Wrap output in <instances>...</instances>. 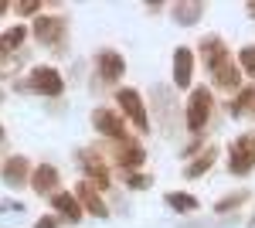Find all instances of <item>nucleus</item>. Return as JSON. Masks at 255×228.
<instances>
[{
  "label": "nucleus",
  "mask_w": 255,
  "mask_h": 228,
  "mask_svg": "<svg viewBox=\"0 0 255 228\" xmlns=\"http://www.w3.org/2000/svg\"><path fill=\"white\" fill-rule=\"evenodd\" d=\"M211 106H215V99L208 89H194L191 99H187V130L191 133H201L204 130V123H208V116H211Z\"/></svg>",
  "instance_id": "1"
},
{
  "label": "nucleus",
  "mask_w": 255,
  "mask_h": 228,
  "mask_svg": "<svg viewBox=\"0 0 255 228\" xmlns=\"http://www.w3.org/2000/svg\"><path fill=\"white\" fill-rule=\"evenodd\" d=\"M255 167V133H245L232 143V174H249Z\"/></svg>",
  "instance_id": "2"
},
{
  "label": "nucleus",
  "mask_w": 255,
  "mask_h": 228,
  "mask_svg": "<svg viewBox=\"0 0 255 228\" xmlns=\"http://www.w3.org/2000/svg\"><path fill=\"white\" fill-rule=\"evenodd\" d=\"M27 85H31L34 92H41V95H61V89H65V82H61L58 68H51V65H41V68H34Z\"/></svg>",
  "instance_id": "3"
},
{
  "label": "nucleus",
  "mask_w": 255,
  "mask_h": 228,
  "mask_svg": "<svg viewBox=\"0 0 255 228\" xmlns=\"http://www.w3.org/2000/svg\"><path fill=\"white\" fill-rule=\"evenodd\" d=\"M119 109L133 119L136 130H150V116H146V109H143L139 92H133V89H119Z\"/></svg>",
  "instance_id": "4"
},
{
  "label": "nucleus",
  "mask_w": 255,
  "mask_h": 228,
  "mask_svg": "<svg viewBox=\"0 0 255 228\" xmlns=\"http://www.w3.org/2000/svg\"><path fill=\"white\" fill-rule=\"evenodd\" d=\"M92 123H96V130L102 136H109V140H116V143H126V140H129L126 130H123V123H119V116L113 113V109H96V113H92Z\"/></svg>",
  "instance_id": "5"
},
{
  "label": "nucleus",
  "mask_w": 255,
  "mask_h": 228,
  "mask_svg": "<svg viewBox=\"0 0 255 228\" xmlns=\"http://www.w3.org/2000/svg\"><path fill=\"white\" fill-rule=\"evenodd\" d=\"M34 38L44 44H61L65 38V20L61 17H38L34 20Z\"/></svg>",
  "instance_id": "6"
},
{
  "label": "nucleus",
  "mask_w": 255,
  "mask_h": 228,
  "mask_svg": "<svg viewBox=\"0 0 255 228\" xmlns=\"http://www.w3.org/2000/svg\"><path fill=\"white\" fill-rule=\"evenodd\" d=\"M123 72H126V61H123L119 51H113V48L99 51V75L106 78V82H119Z\"/></svg>",
  "instance_id": "7"
},
{
  "label": "nucleus",
  "mask_w": 255,
  "mask_h": 228,
  "mask_svg": "<svg viewBox=\"0 0 255 228\" xmlns=\"http://www.w3.org/2000/svg\"><path fill=\"white\" fill-rule=\"evenodd\" d=\"M191 72H194V55H191V48H177L174 51V85L177 89H187V85H191Z\"/></svg>",
  "instance_id": "8"
},
{
  "label": "nucleus",
  "mask_w": 255,
  "mask_h": 228,
  "mask_svg": "<svg viewBox=\"0 0 255 228\" xmlns=\"http://www.w3.org/2000/svg\"><path fill=\"white\" fill-rule=\"evenodd\" d=\"M0 177H3L7 188H24V184H27V160H24V157H10V160H3Z\"/></svg>",
  "instance_id": "9"
},
{
  "label": "nucleus",
  "mask_w": 255,
  "mask_h": 228,
  "mask_svg": "<svg viewBox=\"0 0 255 228\" xmlns=\"http://www.w3.org/2000/svg\"><path fill=\"white\" fill-rule=\"evenodd\" d=\"M75 194H79L82 208H85V211H92L96 218H106V215H109V208H106V205H102V198H99V188H92L89 181H82L79 188H75Z\"/></svg>",
  "instance_id": "10"
},
{
  "label": "nucleus",
  "mask_w": 255,
  "mask_h": 228,
  "mask_svg": "<svg viewBox=\"0 0 255 228\" xmlns=\"http://www.w3.org/2000/svg\"><path fill=\"white\" fill-rule=\"evenodd\" d=\"M31 184L38 194H58V171L51 164H38V171L31 174Z\"/></svg>",
  "instance_id": "11"
},
{
  "label": "nucleus",
  "mask_w": 255,
  "mask_h": 228,
  "mask_svg": "<svg viewBox=\"0 0 255 228\" xmlns=\"http://www.w3.org/2000/svg\"><path fill=\"white\" fill-rule=\"evenodd\" d=\"M116 160H119V167H126V171H136V167H143L146 153H143V147H139V143H133V140H126V143H119Z\"/></svg>",
  "instance_id": "12"
},
{
  "label": "nucleus",
  "mask_w": 255,
  "mask_h": 228,
  "mask_svg": "<svg viewBox=\"0 0 255 228\" xmlns=\"http://www.w3.org/2000/svg\"><path fill=\"white\" fill-rule=\"evenodd\" d=\"M211 75H215V85H218V89H225V92H232V89H238V85H242V72H238L232 61L215 65V68H211Z\"/></svg>",
  "instance_id": "13"
},
{
  "label": "nucleus",
  "mask_w": 255,
  "mask_h": 228,
  "mask_svg": "<svg viewBox=\"0 0 255 228\" xmlns=\"http://www.w3.org/2000/svg\"><path fill=\"white\" fill-rule=\"evenodd\" d=\"M201 55H204V65L208 68H215L221 61H228V48H225L221 38H204L201 41Z\"/></svg>",
  "instance_id": "14"
},
{
  "label": "nucleus",
  "mask_w": 255,
  "mask_h": 228,
  "mask_svg": "<svg viewBox=\"0 0 255 228\" xmlns=\"http://www.w3.org/2000/svg\"><path fill=\"white\" fill-rule=\"evenodd\" d=\"M51 205L58 215H65V222H82V205L72 194H51Z\"/></svg>",
  "instance_id": "15"
},
{
  "label": "nucleus",
  "mask_w": 255,
  "mask_h": 228,
  "mask_svg": "<svg viewBox=\"0 0 255 228\" xmlns=\"http://www.w3.org/2000/svg\"><path fill=\"white\" fill-rule=\"evenodd\" d=\"M215 160H218V150H215V147H208V150L201 153L197 160H191V164L184 167V177H191V181H194V177H201V174H208Z\"/></svg>",
  "instance_id": "16"
},
{
  "label": "nucleus",
  "mask_w": 255,
  "mask_h": 228,
  "mask_svg": "<svg viewBox=\"0 0 255 228\" xmlns=\"http://www.w3.org/2000/svg\"><path fill=\"white\" fill-rule=\"evenodd\" d=\"M201 14H204V3L201 0L174 3V20H180V24H194V20H201Z\"/></svg>",
  "instance_id": "17"
},
{
  "label": "nucleus",
  "mask_w": 255,
  "mask_h": 228,
  "mask_svg": "<svg viewBox=\"0 0 255 228\" xmlns=\"http://www.w3.org/2000/svg\"><path fill=\"white\" fill-rule=\"evenodd\" d=\"M82 167H85V174L96 181V188H109V174H106V167L99 164V157H92V153H82Z\"/></svg>",
  "instance_id": "18"
},
{
  "label": "nucleus",
  "mask_w": 255,
  "mask_h": 228,
  "mask_svg": "<svg viewBox=\"0 0 255 228\" xmlns=\"http://www.w3.org/2000/svg\"><path fill=\"white\" fill-rule=\"evenodd\" d=\"M27 38V27L24 24H17V27H10L7 34H0V55H7V51H14L20 41Z\"/></svg>",
  "instance_id": "19"
},
{
  "label": "nucleus",
  "mask_w": 255,
  "mask_h": 228,
  "mask_svg": "<svg viewBox=\"0 0 255 228\" xmlns=\"http://www.w3.org/2000/svg\"><path fill=\"white\" fill-rule=\"evenodd\" d=\"M163 201H167L174 211H194V208H197V201L191 198V194H177V191H174V194H167Z\"/></svg>",
  "instance_id": "20"
},
{
  "label": "nucleus",
  "mask_w": 255,
  "mask_h": 228,
  "mask_svg": "<svg viewBox=\"0 0 255 228\" xmlns=\"http://www.w3.org/2000/svg\"><path fill=\"white\" fill-rule=\"evenodd\" d=\"M249 106H255V89L249 85V89H242L238 92V99H235V106H232V116H242Z\"/></svg>",
  "instance_id": "21"
},
{
  "label": "nucleus",
  "mask_w": 255,
  "mask_h": 228,
  "mask_svg": "<svg viewBox=\"0 0 255 228\" xmlns=\"http://www.w3.org/2000/svg\"><path fill=\"white\" fill-rule=\"evenodd\" d=\"M238 61H242V72L255 78V44H245V48L238 51Z\"/></svg>",
  "instance_id": "22"
},
{
  "label": "nucleus",
  "mask_w": 255,
  "mask_h": 228,
  "mask_svg": "<svg viewBox=\"0 0 255 228\" xmlns=\"http://www.w3.org/2000/svg\"><path fill=\"white\" fill-rule=\"evenodd\" d=\"M242 201H249V194H245V191H238V194H232V198H221V201L215 205V211H218V215H225V211L238 208Z\"/></svg>",
  "instance_id": "23"
},
{
  "label": "nucleus",
  "mask_w": 255,
  "mask_h": 228,
  "mask_svg": "<svg viewBox=\"0 0 255 228\" xmlns=\"http://www.w3.org/2000/svg\"><path fill=\"white\" fill-rule=\"evenodd\" d=\"M41 10V0H24V3H17V14H38Z\"/></svg>",
  "instance_id": "24"
},
{
  "label": "nucleus",
  "mask_w": 255,
  "mask_h": 228,
  "mask_svg": "<svg viewBox=\"0 0 255 228\" xmlns=\"http://www.w3.org/2000/svg\"><path fill=\"white\" fill-rule=\"evenodd\" d=\"M129 188H150V177L146 174H133L129 177Z\"/></svg>",
  "instance_id": "25"
},
{
  "label": "nucleus",
  "mask_w": 255,
  "mask_h": 228,
  "mask_svg": "<svg viewBox=\"0 0 255 228\" xmlns=\"http://www.w3.org/2000/svg\"><path fill=\"white\" fill-rule=\"evenodd\" d=\"M34 228H58V222H55V218H41Z\"/></svg>",
  "instance_id": "26"
},
{
  "label": "nucleus",
  "mask_w": 255,
  "mask_h": 228,
  "mask_svg": "<svg viewBox=\"0 0 255 228\" xmlns=\"http://www.w3.org/2000/svg\"><path fill=\"white\" fill-rule=\"evenodd\" d=\"M249 14H252V17H255V3H249Z\"/></svg>",
  "instance_id": "27"
},
{
  "label": "nucleus",
  "mask_w": 255,
  "mask_h": 228,
  "mask_svg": "<svg viewBox=\"0 0 255 228\" xmlns=\"http://www.w3.org/2000/svg\"><path fill=\"white\" fill-rule=\"evenodd\" d=\"M3 10H7V3H3V0H0V14H3Z\"/></svg>",
  "instance_id": "28"
},
{
  "label": "nucleus",
  "mask_w": 255,
  "mask_h": 228,
  "mask_svg": "<svg viewBox=\"0 0 255 228\" xmlns=\"http://www.w3.org/2000/svg\"><path fill=\"white\" fill-rule=\"evenodd\" d=\"M0 102H3V92H0Z\"/></svg>",
  "instance_id": "29"
},
{
  "label": "nucleus",
  "mask_w": 255,
  "mask_h": 228,
  "mask_svg": "<svg viewBox=\"0 0 255 228\" xmlns=\"http://www.w3.org/2000/svg\"><path fill=\"white\" fill-rule=\"evenodd\" d=\"M0 136H3V126H0Z\"/></svg>",
  "instance_id": "30"
},
{
  "label": "nucleus",
  "mask_w": 255,
  "mask_h": 228,
  "mask_svg": "<svg viewBox=\"0 0 255 228\" xmlns=\"http://www.w3.org/2000/svg\"><path fill=\"white\" fill-rule=\"evenodd\" d=\"M252 109H255V106H252Z\"/></svg>",
  "instance_id": "31"
}]
</instances>
